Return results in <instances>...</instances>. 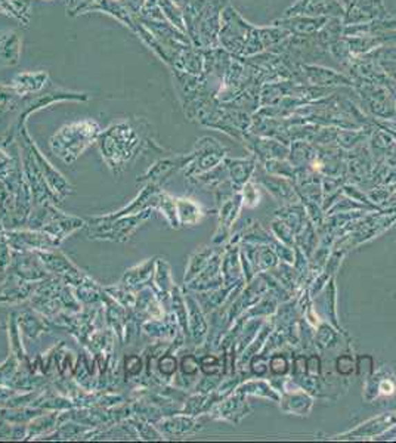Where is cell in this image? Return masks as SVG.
I'll use <instances>...</instances> for the list:
<instances>
[{"label": "cell", "instance_id": "obj_1", "mask_svg": "<svg viewBox=\"0 0 396 443\" xmlns=\"http://www.w3.org/2000/svg\"><path fill=\"white\" fill-rule=\"evenodd\" d=\"M224 21L225 24L221 31L222 43L229 52H232L234 55L239 57L255 27L248 24L232 8H228L225 10Z\"/></svg>", "mask_w": 396, "mask_h": 443}, {"label": "cell", "instance_id": "obj_2", "mask_svg": "<svg viewBox=\"0 0 396 443\" xmlns=\"http://www.w3.org/2000/svg\"><path fill=\"white\" fill-rule=\"evenodd\" d=\"M389 17L390 14L383 0H352L350 5L345 9V15L341 19L345 26H357L386 19Z\"/></svg>", "mask_w": 396, "mask_h": 443}, {"label": "cell", "instance_id": "obj_3", "mask_svg": "<svg viewBox=\"0 0 396 443\" xmlns=\"http://www.w3.org/2000/svg\"><path fill=\"white\" fill-rule=\"evenodd\" d=\"M327 17L343 18L345 8L339 0H297L286 9L284 17Z\"/></svg>", "mask_w": 396, "mask_h": 443}, {"label": "cell", "instance_id": "obj_4", "mask_svg": "<svg viewBox=\"0 0 396 443\" xmlns=\"http://www.w3.org/2000/svg\"><path fill=\"white\" fill-rule=\"evenodd\" d=\"M300 76L304 83H312L315 86H350L353 80L345 74L337 72L335 70H328L318 66L300 64Z\"/></svg>", "mask_w": 396, "mask_h": 443}, {"label": "cell", "instance_id": "obj_5", "mask_svg": "<svg viewBox=\"0 0 396 443\" xmlns=\"http://www.w3.org/2000/svg\"><path fill=\"white\" fill-rule=\"evenodd\" d=\"M327 17H283L275 19L274 26L287 30L291 36H312L327 24Z\"/></svg>", "mask_w": 396, "mask_h": 443}, {"label": "cell", "instance_id": "obj_6", "mask_svg": "<svg viewBox=\"0 0 396 443\" xmlns=\"http://www.w3.org/2000/svg\"><path fill=\"white\" fill-rule=\"evenodd\" d=\"M339 2L341 3V6H343V8H345V9H346V8H348V6L350 5V2H352V0H339Z\"/></svg>", "mask_w": 396, "mask_h": 443}]
</instances>
